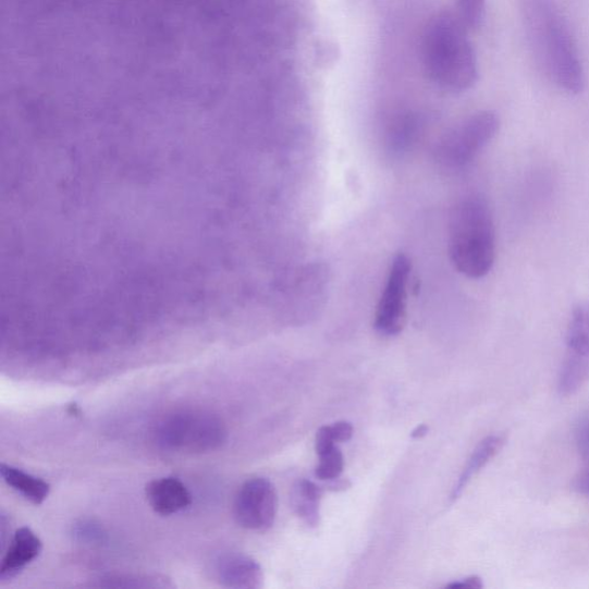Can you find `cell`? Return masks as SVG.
<instances>
[{
    "mask_svg": "<svg viewBox=\"0 0 589 589\" xmlns=\"http://www.w3.org/2000/svg\"><path fill=\"white\" fill-rule=\"evenodd\" d=\"M521 12L528 45L541 71L561 90L580 94L586 85L584 66L554 0H523Z\"/></svg>",
    "mask_w": 589,
    "mask_h": 589,
    "instance_id": "1",
    "label": "cell"
},
{
    "mask_svg": "<svg viewBox=\"0 0 589 589\" xmlns=\"http://www.w3.org/2000/svg\"><path fill=\"white\" fill-rule=\"evenodd\" d=\"M422 62L435 85L452 93L471 89L478 81L477 54L458 15L432 19L422 40Z\"/></svg>",
    "mask_w": 589,
    "mask_h": 589,
    "instance_id": "2",
    "label": "cell"
},
{
    "mask_svg": "<svg viewBox=\"0 0 589 589\" xmlns=\"http://www.w3.org/2000/svg\"><path fill=\"white\" fill-rule=\"evenodd\" d=\"M450 253L455 269L466 278L491 273L496 233L490 203L482 195H467L456 203L450 221Z\"/></svg>",
    "mask_w": 589,
    "mask_h": 589,
    "instance_id": "3",
    "label": "cell"
},
{
    "mask_svg": "<svg viewBox=\"0 0 589 589\" xmlns=\"http://www.w3.org/2000/svg\"><path fill=\"white\" fill-rule=\"evenodd\" d=\"M225 425L214 415L188 410L162 419L156 431L160 449L174 453H208L226 441Z\"/></svg>",
    "mask_w": 589,
    "mask_h": 589,
    "instance_id": "4",
    "label": "cell"
},
{
    "mask_svg": "<svg viewBox=\"0 0 589 589\" xmlns=\"http://www.w3.org/2000/svg\"><path fill=\"white\" fill-rule=\"evenodd\" d=\"M501 126L500 116L493 111H480L462 121L446 133L437 149L441 167L461 170L491 144Z\"/></svg>",
    "mask_w": 589,
    "mask_h": 589,
    "instance_id": "5",
    "label": "cell"
},
{
    "mask_svg": "<svg viewBox=\"0 0 589 589\" xmlns=\"http://www.w3.org/2000/svg\"><path fill=\"white\" fill-rule=\"evenodd\" d=\"M589 382V299L574 308L566 331L565 354L559 376V393L570 396Z\"/></svg>",
    "mask_w": 589,
    "mask_h": 589,
    "instance_id": "6",
    "label": "cell"
},
{
    "mask_svg": "<svg viewBox=\"0 0 589 589\" xmlns=\"http://www.w3.org/2000/svg\"><path fill=\"white\" fill-rule=\"evenodd\" d=\"M410 273L409 257L403 253L397 254L392 261L375 315V330L382 336H396L405 327Z\"/></svg>",
    "mask_w": 589,
    "mask_h": 589,
    "instance_id": "7",
    "label": "cell"
},
{
    "mask_svg": "<svg viewBox=\"0 0 589 589\" xmlns=\"http://www.w3.org/2000/svg\"><path fill=\"white\" fill-rule=\"evenodd\" d=\"M278 495L266 478H254L243 484L234 501L237 524L249 531L266 532L275 521Z\"/></svg>",
    "mask_w": 589,
    "mask_h": 589,
    "instance_id": "8",
    "label": "cell"
},
{
    "mask_svg": "<svg viewBox=\"0 0 589 589\" xmlns=\"http://www.w3.org/2000/svg\"><path fill=\"white\" fill-rule=\"evenodd\" d=\"M329 281L327 267L314 263L291 278L287 286H284L281 293L280 300L296 311L315 310L327 298Z\"/></svg>",
    "mask_w": 589,
    "mask_h": 589,
    "instance_id": "9",
    "label": "cell"
},
{
    "mask_svg": "<svg viewBox=\"0 0 589 589\" xmlns=\"http://www.w3.org/2000/svg\"><path fill=\"white\" fill-rule=\"evenodd\" d=\"M214 576L221 586L235 589H257L263 581L260 565L250 556L240 553L218 557Z\"/></svg>",
    "mask_w": 589,
    "mask_h": 589,
    "instance_id": "10",
    "label": "cell"
},
{
    "mask_svg": "<svg viewBox=\"0 0 589 589\" xmlns=\"http://www.w3.org/2000/svg\"><path fill=\"white\" fill-rule=\"evenodd\" d=\"M44 543L29 527L19 528L0 566V581L4 582L22 574L26 566L42 553Z\"/></svg>",
    "mask_w": 589,
    "mask_h": 589,
    "instance_id": "11",
    "label": "cell"
},
{
    "mask_svg": "<svg viewBox=\"0 0 589 589\" xmlns=\"http://www.w3.org/2000/svg\"><path fill=\"white\" fill-rule=\"evenodd\" d=\"M146 493L152 511L160 516L184 512L193 501L185 483L171 477L152 480L147 486Z\"/></svg>",
    "mask_w": 589,
    "mask_h": 589,
    "instance_id": "12",
    "label": "cell"
},
{
    "mask_svg": "<svg viewBox=\"0 0 589 589\" xmlns=\"http://www.w3.org/2000/svg\"><path fill=\"white\" fill-rule=\"evenodd\" d=\"M505 443V437L501 434H493L484 438L471 454L469 461H467L456 484L454 486L451 501H457L467 484L489 464L503 449Z\"/></svg>",
    "mask_w": 589,
    "mask_h": 589,
    "instance_id": "13",
    "label": "cell"
},
{
    "mask_svg": "<svg viewBox=\"0 0 589 589\" xmlns=\"http://www.w3.org/2000/svg\"><path fill=\"white\" fill-rule=\"evenodd\" d=\"M323 490L317 483L298 480L291 493V503L295 514L308 526L317 527L320 519V500Z\"/></svg>",
    "mask_w": 589,
    "mask_h": 589,
    "instance_id": "14",
    "label": "cell"
},
{
    "mask_svg": "<svg viewBox=\"0 0 589 589\" xmlns=\"http://www.w3.org/2000/svg\"><path fill=\"white\" fill-rule=\"evenodd\" d=\"M0 474L8 486L34 504H42L50 494V484L8 464L0 466Z\"/></svg>",
    "mask_w": 589,
    "mask_h": 589,
    "instance_id": "15",
    "label": "cell"
},
{
    "mask_svg": "<svg viewBox=\"0 0 589 589\" xmlns=\"http://www.w3.org/2000/svg\"><path fill=\"white\" fill-rule=\"evenodd\" d=\"M319 464L316 469V477L320 480H334L343 473L344 459L338 445L331 451L319 456Z\"/></svg>",
    "mask_w": 589,
    "mask_h": 589,
    "instance_id": "16",
    "label": "cell"
},
{
    "mask_svg": "<svg viewBox=\"0 0 589 589\" xmlns=\"http://www.w3.org/2000/svg\"><path fill=\"white\" fill-rule=\"evenodd\" d=\"M417 125L416 119L410 115L398 119L390 132L389 145L392 149L400 151L408 147L415 136Z\"/></svg>",
    "mask_w": 589,
    "mask_h": 589,
    "instance_id": "17",
    "label": "cell"
},
{
    "mask_svg": "<svg viewBox=\"0 0 589 589\" xmlns=\"http://www.w3.org/2000/svg\"><path fill=\"white\" fill-rule=\"evenodd\" d=\"M458 17L467 29H478L484 19L486 0H457Z\"/></svg>",
    "mask_w": 589,
    "mask_h": 589,
    "instance_id": "18",
    "label": "cell"
},
{
    "mask_svg": "<svg viewBox=\"0 0 589 589\" xmlns=\"http://www.w3.org/2000/svg\"><path fill=\"white\" fill-rule=\"evenodd\" d=\"M575 441L584 462L582 469L589 470V410L582 414L576 422Z\"/></svg>",
    "mask_w": 589,
    "mask_h": 589,
    "instance_id": "19",
    "label": "cell"
},
{
    "mask_svg": "<svg viewBox=\"0 0 589 589\" xmlns=\"http://www.w3.org/2000/svg\"><path fill=\"white\" fill-rule=\"evenodd\" d=\"M335 439L331 426H322L316 437V452L318 456L328 453L335 446Z\"/></svg>",
    "mask_w": 589,
    "mask_h": 589,
    "instance_id": "20",
    "label": "cell"
},
{
    "mask_svg": "<svg viewBox=\"0 0 589 589\" xmlns=\"http://www.w3.org/2000/svg\"><path fill=\"white\" fill-rule=\"evenodd\" d=\"M331 428L336 442H347L353 438L354 428L348 421H338Z\"/></svg>",
    "mask_w": 589,
    "mask_h": 589,
    "instance_id": "21",
    "label": "cell"
},
{
    "mask_svg": "<svg viewBox=\"0 0 589 589\" xmlns=\"http://www.w3.org/2000/svg\"><path fill=\"white\" fill-rule=\"evenodd\" d=\"M76 535L84 540H90L96 541L97 539L101 538V531L97 526L94 524H81L77 527Z\"/></svg>",
    "mask_w": 589,
    "mask_h": 589,
    "instance_id": "22",
    "label": "cell"
},
{
    "mask_svg": "<svg viewBox=\"0 0 589 589\" xmlns=\"http://www.w3.org/2000/svg\"><path fill=\"white\" fill-rule=\"evenodd\" d=\"M573 487L578 494L589 499V470L582 469L575 478Z\"/></svg>",
    "mask_w": 589,
    "mask_h": 589,
    "instance_id": "23",
    "label": "cell"
},
{
    "mask_svg": "<svg viewBox=\"0 0 589 589\" xmlns=\"http://www.w3.org/2000/svg\"><path fill=\"white\" fill-rule=\"evenodd\" d=\"M449 588H462V589H480L483 587L482 585V581L479 577H469V578H466V579H462V580H458V581H455V582H452L450 584L449 586H446Z\"/></svg>",
    "mask_w": 589,
    "mask_h": 589,
    "instance_id": "24",
    "label": "cell"
},
{
    "mask_svg": "<svg viewBox=\"0 0 589 589\" xmlns=\"http://www.w3.org/2000/svg\"><path fill=\"white\" fill-rule=\"evenodd\" d=\"M429 433V426L428 425H419L417 426L416 430L413 431L412 437L414 439H420Z\"/></svg>",
    "mask_w": 589,
    "mask_h": 589,
    "instance_id": "25",
    "label": "cell"
}]
</instances>
